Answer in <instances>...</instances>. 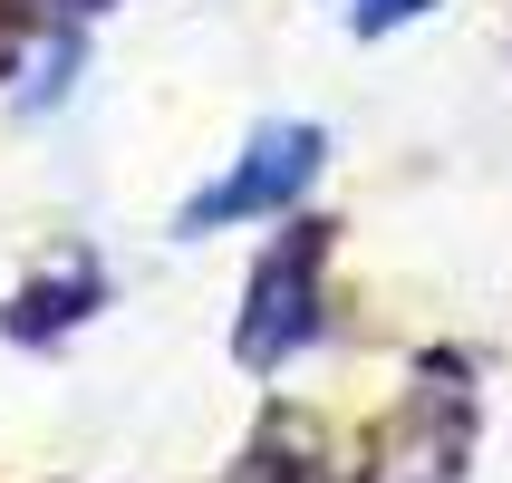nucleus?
I'll use <instances>...</instances> for the list:
<instances>
[{
  "label": "nucleus",
  "instance_id": "obj_3",
  "mask_svg": "<svg viewBox=\"0 0 512 483\" xmlns=\"http://www.w3.org/2000/svg\"><path fill=\"white\" fill-rule=\"evenodd\" d=\"M464 445H474V387H464V368L435 358L426 387L397 406V426L377 435L358 483H464Z\"/></svg>",
  "mask_w": 512,
  "mask_h": 483
},
{
  "label": "nucleus",
  "instance_id": "obj_7",
  "mask_svg": "<svg viewBox=\"0 0 512 483\" xmlns=\"http://www.w3.org/2000/svg\"><path fill=\"white\" fill-rule=\"evenodd\" d=\"M116 0H0V29H97Z\"/></svg>",
  "mask_w": 512,
  "mask_h": 483
},
{
  "label": "nucleus",
  "instance_id": "obj_6",
  "mask_svg": "<svg viewBox=\"0 0 512 483\" xmlns=\"http://www.w3.org/2000/svg\"><path fill=\"white\" fill-rule=\"evenodd\" d=\"M329 10H339L348 39H406V29H426L445 0H329Z\"/></svg>",
  "mask_w": 512,
  "mask_h": 483
},
{
  "label": "nucleus",
  "instance_id": "obj_1",
  "mask_svg": "<svg viewBox=\"0 0 512 483\" xmlns=\"http://www.w3.org/2000/svg\"><path fill=\"white\" fill-rule=\"evenodd\" d=\"M329 174V126L319 116H261L194 194L174 203V242H223L252 223H300Z\"/></svg>",
  "mask_w": 512,
  "mask_h": 483
},
{
  "label": "nucleus",
  "instance_id": "obj_5",
  "mask_svg": "<svg viewBox=\"0 0 512 483\" xmlns=\"http://www.w3.org/2000/svg\"><path fill=\"white\" fill-rule=\"evenodd\" d=\"M78 87H87V29H10V49H0V116L49 126V116L78 107Z\"/></svg>",
  "mask_w": 512,
  "mask_h": 483
},
{
  "label": "nucleus",
  "instance_id": "obj_2",
  "mask_svg": "<svg viewBox=\"0 0 512 483\" xmlns=\"http://www.w3.org/2000/svg\"><path fill=\"white\" fill-rule=\"evenodd\" d=\"M329 339V223H300L252 261V281H242V310H232V358L252 377H281L300 368V348Z\"/></svg>",
  "mask_w": 512,
  "mask_h": 483
},
{
  "label": "nucleus",
  "instance_id": "obj_4",
  "mask_svg": "<svg viewBox=\"0 0 512 483\" xmlns=\"http://www.w3.org/2000/svg\"><path fill=\"white\" fill-rule=\"evenodd\" d=\"M97 310H107V261L97 252H58V261H39V271L0 300V339L10 348H58Z\"/></svg>",
  "mask_w": 512,
  "mask_h": 483
}]
</instances>
